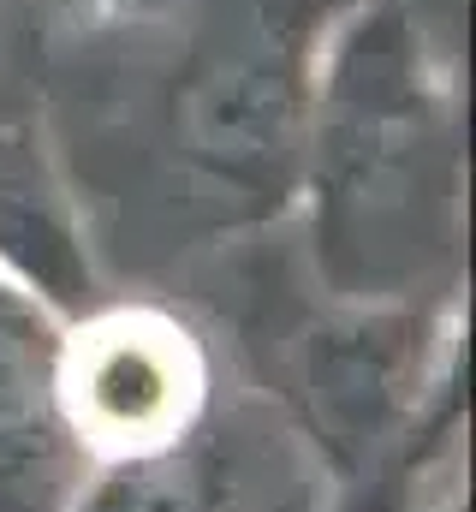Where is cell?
<instances>
[{
  "mask_svg": "<svg viewBox=\"0 0 476 512\" xmlns=\"http://www.w3.org/2000/svg\"><path fill=\"white\" fill-rule=\"evenodd\" d=\"M72 459L60 346L48 322L0 286V512H60Z\"/></svg>",
  "mask_w": 476,
  "mask_h": 512,
  "instance_id": "6da1fadb",
  "label": "cell"
},
{
  "mask_svg": "<svg viewBox=\"0 0 476 512\" xmlns=\"http://www.w3.org/2000/svg\"><path fill=\"white\" fill-rule=\"evenodd\" d=\"M185 137L227 179H268L292 143L298 72L286 42L250 36L233 54H215L179 96Z\"/></svg>",
  "mask_w": 476,
  "mask_h": 512,
  "instance_id": "7a4b0ae2",
  "label": "cell"
},
{
  "mask_svg": "<svg viewBox=\"0 0 476 512\" xmlns=\"http://www.w3.org/2000/svg\"><path fill=\"white\" fill-rule=\"evenodd\" d=\"M0 256L18 262L60 304H72L90 286L84 245L60 209V191L36 155V137L6 102H0Z\"/></svg>",
  "mask_w": 476,
  "mask_h": 512,
  "instance_id": "3957f363",
  "label": "cell"
},
{
  "mask_svg": "<svg viewBox=\"0 0 476 512\" xmlns=\"http://www.w3.org/2000/svg\"><path fill=\"white\" fill-rule=\"evenodd\" d=\"M84 512H215V477L197 453H149L119 465Z\"/></svg>",
  "mask_w": 476,
  "mask_h": 512,
  "instance_id": "277c9868",
  "label": "cell"
}]
</instances>
